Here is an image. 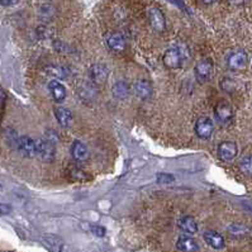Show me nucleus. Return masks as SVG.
I'll use <instances>...</instances> for the list:
<instances>
[{"label": "nucleus", "instance_id": "27", "mask_svg": "<svg viewBox=\"0 0 252 252\" xmlns=\"http://www.w3.org/2000/svg\"><path fill=\"white\" fill-rule=\"evenodd\" d=\"M174 180H175V177L170 175V174H158L157 175V181L160 184H170Z\"/></svg>", "mask_w": 252, "mask_h": 252}, {"label": "nucleus", "instance_id": "21", "mask_svg": "<svg viewBox=\"0 0 252 252\" xmlns=\"http://www.w3.org/2000/svg\"><path fill=\"white\" fill-rule=\"evenodd\" d=\"M113 94L114 97L118 98V99H126V98L129 95V85H128L126 81H117L114 85H113Z\"/></svg>", "mask_w": 252, "mask_h": 252}, {"label": "nucleus", "instance_id": "34", "mask_svg": "<svg viewBox=\"0 0 252 252\" xmlns=\"http://www.w3.org/2000/svg\"><path fill=\"white\" fill-rule=\"evenodd\" d=\"M203 4H207V5H210V4H214L217 0H201Z\"/></svg>", "mask_w": 252, "mask_h": 252}, {"label": "nucleus", "instance_id": "22", "mask_svg": "<svg viewBox=\"0 0 252 252\" xmlns=\"http://www.w3.org/2000/svg\"><path fill=\"white\" fill-rule=\"evenodd\" d=\"M67 176L69 179L74 180V181H86V180L90 179V175H89L86 171H84L80 167H71L67 171Z\"/></svg>", "mask_w": 252, "mask_h": 252}, {"label": "nucleus", "instance_id": "1", "mask_svg": "<svg viewBox=\"0 0 252 252\" xmlns=\"http://www.w3.org/2000/svg\"><path fill=\"white\" fill-rule=\"evenodd\" d=\"M184 51L180 47H170L165 51L164 56H162V62L165 66L170 70H175V69H180L184 62Z\"/></svg>", "mask_w": 252, "mask_h": 252}, {"label": "nucleus", "instance_id": "20", "mask_svg": "<svg viewBox=\"0 0 252 252\" xmlns=\"http://www.w3.org/2000/svg\"><path fill=\"white\" fill-rule=\"evenodd\" d=\"M46 71H47L52 77H56L57 80L67 79V76H69V70H67L65 66H61V65H51V66H47Z\"/></svg>", "mask_w": 252, "mask_h": 252}, {"label": "nucleus", "instance_id": "28", "mask_svg": "<svg viewBox=\"0 0 252 252\" xmlns=\"http://www.w3.org/2000/svg\"><path fill=\"white\" fill-rule=\"evenodd\" d=\"M90 229L95 236H98V237H104V236H105V228L101 227V226H91Z\"/></svg>", "mask_w": 252, "mask_h": 252}, {"label": "nucleus", "instance_id": "23", "mask_svg": "<svg viewBox=\"0 0 252 252\" xmlns=\"http://www.w3.org/2000/svg\"><path fill=\"white\" fill-rule=\"evenodd\" d=\"M228 233L233 237H245L250 233V228L242 223H232L228 227Z\"/></svg>", "mask_w": 252, "mask_h": 252}, {"label": "nucleus", "instance_id": "29", "mask_svg": "<svg viewBox=\"0 0 252 252\" xmlns=\"http://www.w3.org/2000/svg\"><path fill=\"white\" fill-rule=\"evenodd\" d=\"M222 88H223V90L229 91V93H231V91L234 90L233 81H232V80H229V79L223 80V81H222Z\"/></svg>", "mask_w": 252, "mask_h": 252}, {"label": "nucleus", "instance_id": "11", "mask_svg": "<svg viewBox=\"0 0 252 252\" xmlns=\"http://www.w3.org/2000/svg\"><path fill=\"white\" fill-rule=\"evenodd\" d=\"M71 156L76 162H85L89 158V150L81 141H74L71 145Z\"/></svg>", "mask_w": 252, "mask_h": 252}, {"label": "nucleus", "instance_id": "7", "mask_svg": "<svg viewBox=\"0 0 252 252\" xmlns=\"http://www.w3.org/2000/svg\"><path fill=\"white\" fill-rule=\"evenodd\" d=\"M17 147L21 151V153L25 157H34L37 156V141L32 140L30 137L28 136H22L19 137L18 143H17Z\"/></svg>", "mask_w": 252, "mask_h": 252}, {"label": "nucleus", "instance_id": "26", "mask_svg": "<svg viewBox=\"0 0 252 252\" xmlns=\"http://www.w3.org/2000/svg\"><path fill=\"white\" fill-rule=\"evenodd\" d=\"M37 34H38L40 38H49L52 34V30L49 27H46V25H40V27L37 28Z\"/></svg>", "mask_w": 252, "mask_h": 252}, {"label": "nucleus", "instance_id": "8", "mask_svg": "<svg viewBox=\"0 0 252 252\" xmlns=\"http://www.w3.org/2000/svg\"><path fill=\"white\" fill-rule=\"evenodd\" d=\"M214 114H216V118L219 123L222 125H227L233 118V110H232L231 104L227 103V101H219L217 104L216 109H214Z\"/></svg>", "mask_w": 252, "mask_h": 252}, {"label": "nucleus", "instance_id": "15", "mask_svg": "<svg viewBox=\"0 0 252 252\" xmlns=\"http://www.w3.org/2000/svg\"><path fill=\"white\" fill-rule=\"evenodd\" d=\"M109 71L104 65L95 64L90 67V77L95 84H103L108 79Z\"/></svg>", "mask_w": 252, "mask_h": 252}, {"label": "nucleus", "instance_id": "31", "mask_svg": "<svg viewBox=\"0 0 252 252\" xmlns=\"http://www.w3.org/2000/svg\"><path fill=\"white\" fill-rule=\"evenodd\" d=\"M18 3V0H0V4L4 6H12Z\"/></svg>", "mask_w": 252, "mask_h": 252}, {"label": "nucleus", "instance_id": "30", "mask_svg": "<svg viewBox=\"0 0 252 252\" xmlns=\"http://www.w3.org/2000/svg\"><path fill=\"white\" fill-rule=\"evenodd\" d=\"M12 208L8 204H0V214H8L10 213Z\"/></svg>", "mask_w": 252, "mask_h": 252}, {"label": "nucleus", "instance_id": "32", "mask_svg": "<svg viewBox=\"0 0 252 252\" xmlns=\"http://www.w3.org/2000/svg\"><path fill=\"white\" fill-rule=\"evenodd\" d=\"M233 5H243V4H246L249 0H229Z\"/></svg>", "mask_w": 252, "mask_h": 252}, {"label": "nucleus", "instance_id": "4", "mask_svg": "<svg viewBox=\"0 0 252 252\" xmlns=\"http://www.w3.org/2000/svg\"><path fill=\"white\" fill-rule=\"evenodd\" d=\"M214 131V125H213V121L208 117H201L198 118L195 122V133L199 138H203V140H208L210 136L213 134Z\"/></svg>", "mask_w": 252, "mask_h": 252}, {"label": "nucleus", "instance_id": "5", "mask_svg": "<svg viewBox=\"0 0 252 252\" xmlns=\"http://www.w3.org/2000/svg\"><path fill=\"white\" fill-rule=\"evenodd\" d=\"M249 62V56L243 50H237L232 52L227 58V65L232 70H242L245 69Z\"/></svg>", "mask_w": 252, "mask_h": 252}, {"label": "nucleus", "instance_id": "9", "mask_svg": "<svg viewBox=\"0 0 252 252\" xmlns=\"http://www.w3.org/2000/svg\"><path fill=\"white\" fill-rule=\"evenodd\" d=\"M213 73V64L212 61L205 58L202 60L201 62H198L195 66V77L201 84H204L209 80L210 75Z\"/></svg>", "mask_w": 252, "mask_h": 252}, {"label": "nucleus", "instance_id": "10", "mask_svg": "<svg viewBox=\"0 0 252 252\" xmlns=\"http://www.w3.org/2000/svg\"><path fill=\"white\" fill-rule=\"evenodd\" d=\"M106 45L110 50L117 52L125 51L127 42H126V38L123 37V34L118 33V32H110V33L106 34Z\"/></svg>", "mask_w": 252, "mask_h": 252}, {"label": "nucleus", "instance_id": "19", "mask_svg": "<svg viewBox=\"0 0 252 252\" xmlns=\"http://www.w3.org/2000/svg\"><path fill=\"white\" fill-rule=\"evenodd\" d=\"M177 226L181 231L186 232V233H197L198 232V223L190 216L181 217L177 222Z\"/></svg>", "mask_w": 252, "mask_h": 252}, {"label": "nucleus", "instance_id": "35", "mask_svg": "<svg viewBox=\"0 0 252 252\" xmlns=\"http://www.w3.org/2000/svg\"><path fill=\"white\" fill-rule=\"evenodd\" d=\"M0 188H1V186H0Z\"/></svg>", "mask_w": 252, "mask_h": 252}, {"label": "nucleus", "instance_id": "6", "mask_svg": "<svg viewBox=\"0 0 252 252\" xmlns=\"http://www.w3.org/2000/svg\"><path fill=\"white\" fill-rule=\"evenodd\" d=\"M237 145L232 141H225V142H221L218 145V150H217V153H218V157L222 160V161H232L236 156H237Z\"/></svg>", "mask_w": 252, "mask_h": 252}, {"label": "nucleus", "instance_id": "25", "mask_svg": "<svg viewBox=\"0 0 252 252\" xmlns=\"http://www.w3.org/2000/svg\"><path fill=\"white\" fill-rule=\"evenodd\" d=\"M55 15V8L51 4H45V5L41 8V17H43L45 19H52Z\"/></svg>", "mask_w": 252, "mask_h": 252}, {"label": "nucleus", "instance_id": "2", "mask_svg": "<svg viewBox=\"0 0 252 252\" xmlns=\"http://www.w3.org/2000/svg\"><path fill=\"white\" fill-rule=\"evenodd\" d=\"M147 17H149V22L151 27L156 30V32H164L166 28V19L162 13V10L157 6H150L147 10Z\"/></svg>", "mask_w": 252, "mask_h": 252}, {"label": "nucleus", "instance_id": "33", "mask_svg": "<svg viewBox=\"0 0 252 252\" xmlns=\"http://www.w3.org/2000/svg\"><path fill=\"white\" fill-rule=\"evenodd\" d=\"M170 1H173V3H175L176 5H179L180 8H182V9H185V4H182L181 0H170Z\"/></svg>", "mask_w": 252, "mask_h": 252}, {"label": "nucleus", "instance_id": "14", "mask_svg": "<svg viewBox=\"0 0 252 252\" xmlns=\"http://www.w3.org/2000/svg\"><path fill=\"white\" fill-rule=\"evenodd\" d=\"M49 90L52 95V99L56 103H62L66 98V89L58 80H51L49 82Z\"/></svg>", "mask_w": 252, "mask_h": 252}, {"label": "nucleus", "instance_id": "3", "mask_svg": "<svg viewBox=\"0 0 252 252\" xmlns=\"http://www.w3.org/2000/svg\"><path fill=\"white\" fill-rule=\"evenodd\" d=\"M37 156L45 162L53 161L56 156V150L53 142L49 140L37 141Z\"/></svg>", "mask_w": 252, "mask_h": 252}, {"label": "nucleus", "instance_id": "13", "mask_svg": "<svg viewBox=\"0 0 252 252\" xmlns=\"http://www.w3.org/2000/svg\"><path fill=\"white\" fill-rule=\"evenodd\" d=\"M204 241L214 250H222L226 246V241L222 237V234H219L216 231H205L203 234Z\"/></svg>", "mask_w": 252, "mask_h": 252}, {"label": "nucleus", "instance_id": "18", "mask_svg": "<svg viewBox=\"0 0 252 252\" xmlns=\"http://www.w3.org/2000/svg\"><path fill=\"white\" fill-rule=\"evenodd\" d=\"M134 93H136L141 99H149L152 97V85L147 80H137L133 85Z\"/></svg>", "mask_w": 252, "mask_h": 252}, {"label": "nucleus", "instance_id": "12", "mask_svg": "<svg viewBox=\"0 0 252 252\" xmlns=\"http://www.w3.org/2000/svg\"><path fill=\"white\" fill-rule=\"evenodd\" d=\"M53 113H55L56 121L58 122V125H60L61 127L69 128L73 126L74 117H73V113H71L70 110L64 108V106H56Z\"/></svg>", "mask_w": 252, "mask_h": 252}, {"label": "nucleus", "instance_id": "24", "mask_svg": "<svg viewBox=\"0 0 252 252\" xmlns=\"http://www.w3.org/2000/svg\"><path fill=\"white\" fill-rule=\"evenodd\" d=\"M240 169L245 175H252V155L243 156L241 158Z\"/></svg>", "mask_w": 252, "mask_h": 252}, {"label": "nucleus", "instance_id": "17", "mask_svg": "<svg viewBox=\"0 0 252 252\" xmlns=\"http://www.w3.org/2000/svg\"><path fill=\"white\" fill-rule=\"evenodd\" d=\"M43 243L45 246L51 252H70L67 250L66 245L61 238L56 236H49V237H43Z\"/></svg>", "mask_w": 252, "mask_h": 252}, {"label": "nucleus", "instance_id": "16", "mask_svg": "<svg viewBox=\"0 0 252 252\" xmlns=\"http://www.w3.org/2000/svg\"><path fill=\"white\" fill-rule=\"evenodd\" d=\"M176 249L181 252H198L199 245L194 238L189 237V236H180L177 238Z\"/></svg>", "mask_w": 252, "mask_h": 252}]
</instances>
